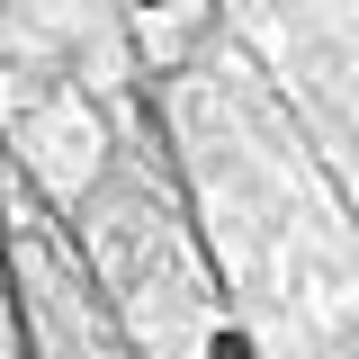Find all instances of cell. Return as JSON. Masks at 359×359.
I'll list each match as a JSON object with an SVG mask.
<instances>
[{
    "instance_id": "6da1fadb",
    "label": "cell",
    "mask_w": 359,
    "mask_h": 359,
    "mask_svg": "<svg viewBox=\"0 0 359 359\" xmlns=\"http://www.w3.org/2000/svg\"><path fill=\"white\" fill-rule=\"evenodd\" d=\"M36 162H45V180H54V189H90V171H99V126H90L81 108H54V117H45Z\"/></svg>"
}]
</instances>
